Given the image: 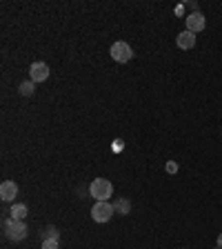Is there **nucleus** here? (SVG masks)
I'll list each match as a JSON object with an SVG mask.
<instances>
[{
	"label": "nucleus",
	"mask_w": 222,
	"mask_h": 249,
	"mask_svg": "<svg viewBox=\"0 0 222 249\" xmlns=\"http://www.w3.org/2000/svg\"><path fill=\"white\" fill-rule=\"evenodd\" d=\"M16 196H18V185L14 180H5L0 185V198L5 202H14Z\"/></svg>",
	"instance_id": "obj_7"
},
{
	"label": "nucleus",
	"mask_w": 222,
	"mask_h": 249,
	"mask_svg": "<svg viewBox=\"0 0 222 249\" xmlns=\"http://www.w3.org/2000/svg\"><path fill=\"white\" fill-rule=\"evenodd\" d=\"M218 247L222 249V233H220V236H218Z\"/></svg>",
	"instance_id": "obj_15"
},
{
	"label": "nucleus",
	"mask_w": 222,
	"mask_h": 249,
	"mask_svg": "<svg viewBox=\"0 0 222 249\" xmlns=\"http://www.w3.org/2000/svg\"><path fill=\"white\" fill-rule=\"evenodd\" d=\"M176 45L180 47V49H193L196 47V34H191V31H180L176 36Z\"/></svg>",
	"instance_id": "obj_8"
},
{
	"label": "nucleus",
	"mask_w": 222,
	"mask_h": 249,
	"mask_svg": "<svg viewBox=\"0 0 222 249\" xmlns=\"http://www.w3.org/2000/svg\"><path fill=\"white\" fill-rule=\"evenodd\" d=\"M216 249H220V247H216Z\"/></svg>",
	"instance_id": "obj_16"
},
{
	"label": "nucleus",
	"mask_w": 222,
	"mask_h": 249,
	"mask_svg": "<svg viewBox=\"0 0 222 249\" xmlns=\"http://www.w3.org/2000/svg\"><path fill=\"white\" fill-rule=\"evenodd\" d=\"M185 20H187V31H191V34H198V31H202L205 27H207V20H205V16H202L200 11L189 14Z\"/></svg>",
	"instance_id": "obj_6"
},
{
	"label": "nucleus",
	"mask_w": 222,
	"mask_h": 249,
	"mask_svg": "<svg viewBox=\"0 0 222 249\" xmlns=\"http://www.w3.org/2000/svg\"><path fill=\"white\" fill-rule=\"evenodd\" d=\"M109 53H111V58H114L116 62H129L131 58H134V49H131L127 42H122V40H118V42H114L111 45V49H109Z\"/></svg>",
	"instance_id": "obj_3"
},
{
	"label": "nucleus",
	"mask_w": 222,
	"mask_h": 249,
	"mask_svg": "<svg viewBox=\"0 0 222 249\" xmlns=\"http://www.w3.org/2000/svg\"><path fill=\"white\" fill-rule=\"evenodd\" d=\"M27 213H29V209H27V205H22V202H16L9 209V216L14 218V220H25Z\"/></svg>",
	"instance_id": "obj_9"
},
{
	"label": "nucleus",
	"mask_w": 222,
	"mask_h": 249,
	"mask_svg": "<svg viewBox=\"0 0 222 249\" xmlns=\"http://www.w3.org/2000/svg\"><path fill=\"white\" fill-rule=\"evenodd\" d=\"M2 229H5V236L14 243H20V240L27 238V233H29V227L25 225V220H14V218H5L2 220Z\"/></svg>",
	"instance_id": "obj_1"
},
{
	"label": "nucleus",
	"mask_w": 222,
	"mask_h": 249,
	"mask_svg": "<svg viewBox=\"0 0 222 249\" xmlns=\"http://www.w3.org/2000/svg\"><path fill=\"white\" fill-rule=\"evenodd\" d=\"M89 194L96 198V202H104L114 194V185H111L107 178H96V180L89 185Z\"/></svg>",
	"instance_id": "obj_2"
},
{
	"label": "nucleus",
	"mask_w": 222,
	"mask_h": 249,
	"mask_svg": "<svg viewBox=\"0 0 222 249\" xmlns=\"http://www.w3.org/2000/svg\"><path fill=\"white\" fill-rule=\"evenodd\" d=\"M58 236H60V233H58L56 227H47L45 229V238H56L58 240Z\"/></svg>",
	"instance_id": "obj_14"
},
{
	"label": "nucleus",
	"mask_w": 222,
	"mask_h": 249,
	"mask_svg": "<svg viewBox=\"0 0 222 249\" xmlns=\"http://www.w3.org/2000/svg\"><path fill=\"white\" fill-rule=\"evenodd\" d=\"M29 76L34 83H45L47 78H49V65L42 60H36V62H31V67H29Z\"/></svg>",
	"instance_id": "obj_5"
},
{
	"label": "nucleus",
	"mask_w": 222,
	"mask_h": 249,
	"mask_svg": "<svg viewBox=\"0 0 222 249\" xmlns=\"http://www.w3.org/2000/svg\"><path fill=\"white\" fill-rule=\"evenodd\" d=\"M42 249H58L56 238H42Z\"/></svg>",
	"instance_id": "obj_12"
},
{
	"label": "nucleus",
	"mask_w": 222,
	"mask_h": 249,
	"mask_svg": "<svg viewBox=\"0 0 222 249\" xmlns=\"http://www.w3.org/2000/svg\"><path fill=\"white\" fill-rule=\"evenodd\" d=\"M165 169H167V174H178V169H180V167H178V162H176V160H169V162H167Z\"/></svg>",
	"instance_id": "obj_13"
},
{
	"label": "nucleus",
	"mask_w": 222,
	"mask_h": 249,
	"mask_svg": "<svg viewBox=\"0 0 222 249\" xmlns=\"http://www.w3.org/2000/svg\"><path fill=\"white\" fill-rule=\"evenodd\" d=\"M18 91H20L22 96H34V91H36V83H34V80H25V83H20Z\"/></svg>",
	"instance_id": "obj_11"
},
{
	"label": "nucleus",
	"mask_w": 222,
	"mask_h": 249,
	"mask_svg": "<svg viewBox=\"0 0 222 249\" xmlns=\"http://www.w3.org/2000/svg\"><path fill=\"white\" fill-rule=\"evenodd\" d=\"M114 209H116L118 213H122V216H127V213L131 212V202L127 200V198H120V200L114 205Z\"/></svg>",
	"instance_id": "obj_10"
},
{
	"label": "nucleus",
	"mask_w": 222,
	"mask_h": 249,
	"mask_svg": "<svg viewBox=\"0 0 222 249\" xmlns=\"http://www.w3.org/2000/svg\"><path fill=\"white\" fill-rule=\"evenodd\" d=\"M114 205H109L107 200L104 202H96L91 207V218L96 220V223H109L111 220V216H114Z\"/></svg>",
	"instance_id": "obj_4"
}]
</instances>
